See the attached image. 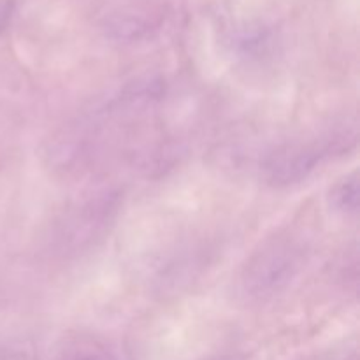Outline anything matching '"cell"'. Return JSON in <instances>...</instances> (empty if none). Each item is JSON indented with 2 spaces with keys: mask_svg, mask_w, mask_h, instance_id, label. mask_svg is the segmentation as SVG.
<instances>
[{
  "mask_svg": "<svg viewBox=\"0 0 360 360\" xmlns=\"http://www.w3.org/2000/svg\"><path fill=\"white\" fill-rule=\"evenodd\" d=\"M204 360H239L236 357H211V359H204Z\"/></svg>",
  "mask_w": 360,
  "mask_h": 360,
  "instance_id": "obj_6",
  "label": "cell"
},
{
  "mask_svg": "<svg viewBox=\"0 0 360 360\" xmlns=\"http://www.w3.org/2000/svg\"><path fill=\"white\" fill-rule=\"evenodd\" d=\"M359 176L357 172H354L330 188L329 204L336 213L355 214L359 210Z\"/></svg>",
  "mask_w": 360,
  "mask_h": 360,
  "instance_id": "obj_3",
  "label": "cell"
},
{
  "mask_svg": "<svg viewBox=\"0 0 360 360\" xmlns=\"http://www.w3.org/2000/svg\"><path fill=\"white\" fill-rule=\"evenodd\" d=\"M348 143V134L294 143L280 148L267 158L264 165V178L269 185L290 186L308 178L329 155L341 151Z\"/></svg>",
  "mask_w": 360,
  "mask_h": 360,
  "instance_id": "obj_2",
  "label": "cell"
},
{
  "mask_svg": "<svg viewBox=\"0 0 360 360\" xmlns=\"http://www.w3.org/2000/svg\"><path fill=\"white\" fill-rule=\"evenodd\" d=\"M148 28H150V21L143 16H136V14H123L109 23V30L120 39L139 37L144 32H148Z\"/></svg>",
  "mask_w": 360,
  "mask_h": 360,
  "instance_id": "obj_4",
  "label": "cell"
},
{
  "mask_svg": "<svg viewBox=\"0 0 360 360\" xmlns=\"http://www.w3.org/2000/svg\"><path fill=\"white\" fill-rule=\"evenodd\" d=\"M304 245L290 234L269 238L243 267L239 290L248 301L274 297L295 280L304 266Z\"/></svg>",
  "mask_w": 360,
  "mask_h": 360,
  "instance_id": "obj_1",
  "label": "cell"
},
{
  "mask_svg": "<svg viewBox=\"0 0 360 360\" xmlns=\"http://www.w3.org/2000/svg\"><path fill=\"white\" fill-rule=\"evenodd\" d=\"M58 360H112L109 357L108 352H104L102 348L94 347V345H83L79 348H74L69 350L67 354H63Z\"/></svg>",
  "mask_w": 360,
  "mask_h": 360,
  "instance_id": "obj_5",
  "label": "cell"
}]
</instances>
